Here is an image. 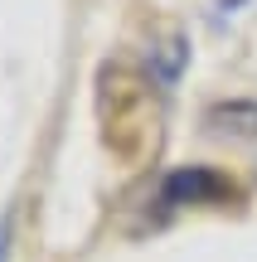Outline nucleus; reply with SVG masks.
<instances>
[{
	"mask_svg": "<svg viewBox=\"0 0 257 262\" xmlns=\"http://www.w3.org/2000/svg\"><path fill=\"white\" fill-rule=\"evenodd\" d=\"M180 73H184V34L175 29V34L155 49V78H160V83H175Z\"/></svg>",
	"mask_w": 257,
	"mask_h": 262,
	"instance_id": "nucleus-4",
	"label": "nucleus"
},
{
	"mask_svg": "<svg viewBox=\"0 0 257 262\" xmlns=\"http://www.w3.org/2000/svg\"><path fill=\"white\" fill-rule=\"evenodd\" d=\"M10 224H15V219H0V262H5V253H10Z\"/></svg>",
	"mask_w": 257,
	"mask_h": 262,
	"instance_id": "nucleus-5",
	"label": "nucleus"
},
{
	"mask_svg": "<svg viewBox=\"0 0 257 262\" xmlns=\"http://www.w3.org/2000/svg\"><path fill=\"white\" fill-rule=\"evenodd\" d=\"M204 131H214V136H233V141L257 136V97H228V102H214L209 112H204Z\"/></svg>",
	"mask_w": 257,
	"mask_h": 262,
	"instance_id": "nucleus-2",
	"label": "nucleus"
},
{
	"mask_svg": "<svg viewBox=\"0 0 257 262\" xmlns=\"http://www.w3.org/2000/svg\"><path fill=\"white\" fill-rule=\"evenodd\" d=\"M219 180L214 170H184V175H170V185H165V199H204V194H219Z\"/></svg>",
	"mask_w": 257,
	"mask_h": 262,
	"instance_id": "nucleus-3",
	"label": "nucleus"
},
{
	"mask_svg": "<svg viewBox=\"0 0 257 262\" xmlns=\"http://www.w3.org/2000/svg\"><path fill=\"white\" fill-rule=\"evenodd\" d=\"M97 122H102L107 146L131 165L160 150V126H165V107H160V88L141 73L136 63H102L97 73Z\"/></svg>",
	"mask_w": 257,
	"mask_h": 262,
	"instance_id": "nucleus-1",
	"label": "nucleus"
}]
</instances>
